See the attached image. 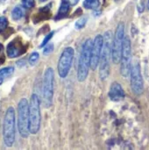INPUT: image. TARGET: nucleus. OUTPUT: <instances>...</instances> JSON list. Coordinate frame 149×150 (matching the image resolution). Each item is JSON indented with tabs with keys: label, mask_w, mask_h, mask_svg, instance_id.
I'll list each match as a JSON object with an SVG mask.
<instances>
[{
	"label": "nucleus",
	"mask_w": 149,
	"mask_h": 150,
	"mask_svg": "<svg viewBox=\"0 0 149 150\" xmlns=\"http://www.w3.org/2000/svg\"><path fill=\"white\" fill-rule=\"evenodd\" d=\"M108 96L112 101L120 102L125 99L126 93H125V91L123 90V87L120 83H119L118 82H113L110 86Z\"/></svg>",
	"instance_id": "nucleus-13"
},
{
	"label": "nucleus",
	"mask_w": 149,
	"mask_h": 150,
	"mask_svg": "<svg viewBox=\"0 0 149 150\" xmlns=\"http://www.w3.org/2000/svg\"><path fill=\"white\" fill-rule=\"evenodd\" d=\"M18 129L22 138H27L29 130V103L26 98H21L18 104Z\"/></svg>",
	"instance_id": "nucleus-6"
},
{
	"label": "nucleus",
	"mask_w": 149,
	"mask_h": 150,
	"mask_svg": "<svg viewBox=\"0 0 149 150\" xmlns=\"http://www.w3.org/2000/svg\"><path fill=\"white\" fill-rule=\"evenodd\" d=\"M103 45H104V36L101 34H97L93 40L92 50H91V69L93 70H96L99 66L100 58L103 50Z\"/></svg>",
	"instance_id": "nucleus-11"
},
{
	"label": "nucleus",
	"mask_w": 149,
	"mask_h": 150,
	"mask_svg": "<svg viewBox=\"0 0 149 150\" xmlns=\"http://www.w3.org/2000/svg\"><path fill=\"white\" fill-rule=\"evenodd\" d=\"M70 4L68 2V0H62L61 3V5L59 7L57 15L55 17V20H61L64 18H66L68 14L69 9H70Z\"/></svg>",
	"instance_id": "nucleus-14"
},
{
	"label": "nucleus",
	"mask_w": 149,
	"mask_h": 150,
	"mask_svg": "<svg viewBox=\"0 0 149 150\" xmlns=\"http://www.w3.org/2000/svg\"><path fill=\"white\" fill-rule=\"evenodd\" d=\"M68 2L69 3V4L71 6H74V5H76L79 2V0H68Z\"/></svg>",
	"instance_id": "nucleus-26"
},
{
	"label": "nucleus",
	"mask_w": 149,
	"mask_h": 150,
	"mask_svg": "<svg viewBox=\"0 0 149 150\" xmlns=\"http://www.w3.org/2000/svg\"><path fill=\"white\" fill-rule=\"evenodd\" d=\"M93 40L91 39H87L82 47V51L80 54V59L78 62L77 74L76 77L80 83L84 82L89 75L90 69L91 68V50H92Z\"/></svg>",
	"instance_id": "nucleus-2"
},
{
	"label": "nucleus",
	"mask_w": 149,
	"mask_h": 150,
	"mask_svg": "<svg viewBox=\"0 0 149 150\" xmlns=\"http://www.w3.org/2000/svg\"><path fill=\"white\" fill-rule=\"evenodd\" d=\"M112 53V34L111 31H106L104 34V45L99 62V78L105 81L110 76V62Z\"/></svg>",
	"instance_id": "nucleus-1"
},
{
	"label": "nucleus",
	"mask_w": 149,
	"mask_h": 150,
	"mask_svg": "<svg viewBox=\"0 0 149 150\" xmlns=\"http://www.w3.org/2000/svg\"><path fill=\"white\" fill-rule=\"evenodd\" d=\"M148 8L149 10V0H148Z\"/></svg>",
	"instance_id": "nucleus-32"
},
{
	"label": "nucleus",
	"mask_w": 149,
	"mask_h": 150,
	"mask_svg": "<svg viewBox=\"0 0 149 150\" xmlns=\"http://www.w3.org/2000/svg\"><path fill=\"white\" fill-rule=\"evenodd\" d=\"M24 16V10L21 6H15L11 11V17L14 20H19Z\"/></svg>",
	"instance_id": "nucleus-17"
},
{
	"label": "nucleus",
	"mask_w": 149,
	"mask_h": 150,
	"mask_svg": "<svg viewBox=\"0 0 149 150\" xmlns=\"http://www.w3.org/2000/svg\"><path fill=\"white\" fill-rule=\"evenodd\" d=\"M22 2V4L24 7L27 8V9H30V8H32L34 6V0H21Z\"/></svg>",
	"instance_id": "nucleus-24"
},
{
	"label": "nucleus",
	"mask_w": 149,
	"mask_h": 150,
	"mask_svg": "<svg viewBox=\"0 0 149 150\" xmlns=\"http://www.w3.org/2000/svg\"><path fill=\"white\" fill-rule=\"evenodd\" d=\"M3 48H4V46H3V45H2V44L0 43V52H1L2 50H3Z\"/></svg>",
	"instance_id": "nucleus-28"
},
{
	"label": "nucleus",
	"mask_w": 149,
	"mask_h": 150,
	"mask_svg": "<svg viewBox=\"0 0 149 150\" xmlns=\"http://www.w3.org/2000/svg\"><path fill=\"white\" fill-rule=\"evenodd\" d=\"M125 24L124 22L119 23L114 37L112 39V60L113 63L118 64L120 62L121 58V52L123 47V41L125 39Z\"/></svg>",
	"instance_id": "nucleus-7"
},
{
	"label": "nucleus",
	"mask_w": 149,
	"mask_h": 150,
	"mask_svg": "<svg viewBox=\"0 0 149 150\" xmlns=\"http://www.w3.org/2000/svg\"><path fill=\"white\" fill-rule=\"evenodd\" d=\"M3 80H4V78H0V84H2V83H3Z\"/></svg>",
	"instance_id": "nucleus-30"
},
{
	"label": "nucleus",
	"mask_w": 149,
	"mask_h": 150,
	"mask_svg": "<svg viewBox=\"0 0 149 150\" xmlns=\"http://www.w3.org/2000/svg\"><path fill=\"white\" fill-rule=\"evenodd\" d=\"M100 6V0H84L83 7L88 10H97Z\"/></svg>",
	"instance_id": "nucleus-16"
},
{
	"label": "nucleus",
	"mask_w": 149,
	"mask_h": 150,
	"mask_svg": "<svg viewBox=\"0 0 149 150\" xmlns=\"http://www.w3.org/2000/svg\"><path fill=\"white\" fill-rule=\"evenodd\" d=\"M39 58H40V54H39L37 52H33V53L30 55V57H29V59H28L29 64L32 65V66L35 65V64L37 63V62L39 61Z\"/></svg>",
	"instance_id": "nucleus-20"
},
{
	"label": "nucleus",
	"mask_w": 149,
	"mask_h": 150,
	"mask_svg": "<svg viewBox=\"0 0 149 150\" xmlns=\"http://www.w3.org/2000/svg\"><path fill=\"white\" fill-rule=\"evenodd\" d=\"M40 2H46L47 0H40Z\"/></svg>",
	"instance_id": "nucleus-33"
},
{
	"label": "nucleus",
	"mask_w": 149,
	"mask_h": 150,
	"mask_svg": "<svg viewBox=\"0 0 149 150\" xmlns=\"http://www.w3.org/2000/svg\"><path fill=\"white\" fill-rule=\"evenodd\" d=\"M0 1H4V0H0Z\"/></svg>",
	"instance_id": "nucleus-34"
},
{
	"label": "nucleus",
	"mask_w": 149,
	"mask_h": 150,
	"mask_svg": "<svg viewBox=\"0 0 149 150\" xmlns=\"http://www.w3.org/2000/svg\"><path fill=\"white\" fill-rule=\"evenodd\" d=\"M144 7H145V4H144V3H143V2H141V3L138 5V11H139V12H140V13L143 12V11H144Z\"/></svg>",
	"instance_id": "nucleus-25"
},
{
	"label": "nucleus",
	"mask_w": 149,
	"mask_h": 150,
	"mask_svg": "<svg viewBox=\"0 0 149 150\" xmlns=\"http://www.w3.org/2000/svg\"><path fill=\"white\" fill-rule=\"evenodd\" d=\"M54 87V71L53 68L48 67L43 76L42 81V99L46 108H50L53 105Z\"/></svg>",
	"instance_id": "nucleus-5"
},
{
	"label": "nucleus",
	"mask_w": 149,
	"mask_h": 150,
	"mask_svg": "<svg viewBox=\"0 0 149 150\" xmlns=\"http://www.w3.org/2000/svg\"><path fill=\"white\" fill-rule=\"evenodd\" d=\"M1 113H2V107H1V105H0V121H1Z\"/></svg>",
	"instance_id": "nucleus-29"
},
{
	"label": "nucleus",
	"mask_w": 149,
	"mask_h": 150,
	"mask_svg": "<svg viewBox=\"0 0 149 150\" xmlns=\"http://www.w3.org/2000/svg\"><path fill=\"white\" fill-rule=\"evenodd\" d=\"M8 26V20L5 17H0V33H2Z\"/></svg>",
	"instance_id": "nucleus-21"
},
{
	"label": "nucleus",
	"mask_w": 149,
	"mask_h": 150,
	"mask_svg": "<svg viewBox=\"0 0 149 150\" xmlns=\"http://www.w3.org/2000/svg\"><path fill=\"white\" fill-rule=\"evenodd\" d=\"M120 74L124 77L130 76L132 66V46L131 40L128 36H125L120 58Z\"/></svg>",
	"instance_id": "nucleus-9"
},
{
	"label": "nucleus",
	"mask_w": 149,
	"mask_h": 150,
	"mask_svg": "<svg viewBox=\"0 0 149 150\" xmlns=\"http://www.w3.org/2000/svg\"><path fill=\"white\" fill-rule=\"evenodd\" d=\"M130 82H131V89L133 92L140 96L144 91V81L141 74V68L139 61H135L132 62L131 71H130Z\"/></svg>",
	"instance_id": "nucleus-10"
},
{
	"label": "nucleus",
	"mask_w": 149,
	"mask_h": 150,
	"mask_svg": "<svg viewBox=\"0 0 149 150\" xmlns=\"http://www.w3.org/2000/svg\"><path fill=\"white\" fill-rule=\"evenodd\" d=\"M74 55L75 51L74 48L71 47H67L62 50L57 65L58 75L61 78H65L68 75L70 69L72 67Z\"/></svg>",
	"instance_id": "nucleus-8"
},
{
	"label": "nucleus",
	"mask_w": 149,
	"mask_h": 150,
	"mask_svg": "<svg viewBox=\"0 0 149 150\" xmlns=\"http://www.w3.org/2000/svg\"><path fill=\"white\" fill-rule=\"evenodd\" d=\"M27 50V47L23 43L21 38L17 37L10 41L6 47V54L9 58H17L24 54Z\"/></svg>",
	"instance_id": "nucleus-12"
},
{
	"label": "nucleus",
	"mask_w": 149,
	"mask_h": 150,
	"mask_svg": "<svg viewBox=\"0 0 149 150\" xmlns=\"http://www.w3.org/2000/svg\"><path fill=\"white\" fill-rule=\"evenodd\" d=\"M53 35H54V32H51V33H49L48 34H47V36L44 38V40H42L41 44L40 45V47H44L47 44H48L49 40H50L52 39V37H53Z\"/></svg>",
	"instance_id": "nucleus-23"
},
{
	"label": "nucleus",
	"mask_w": 149,
	"mask_h": 150,
	"mask_svg": "<svg viewBox=\"0 0 149 150\" xmlns=\"http://www.w3.org/2000/svg\"><path fill=\"white\" fill-rule=\"evenodd\" d=\"M14 72L13 67H5L0 69V78H4L6 76H9Z\"/></svg>",
	"instance_id": "nucleus-18"
},
{
	"label": "nucleus",
	"mask_w": 149,
	"mask_h": 150,
	"mask_svg": "<svg viewBox=\"0 0 149 150\" xmlns=\"http://www.w3.org/2000/svg\"><path fill=\"white\" fill-rule=\"evenodd\" d=\"M16 138V117L15 110L10 106L4 114L3 121V141L7 148L13 146Z\"/></svg>",
	"instance_id": "nucleus-3"
},
{
	"label": "nucleus",
	"mask_w": 149,
	"mask_h": 150,
	"mask_svg": "<svg viewBox=\"0 0 149 150\" xmlns=\"http://www.w3.org/2000/svg\"><path fill=\"white\" fill-rule=\"evenodd\" d=\"M50 8H51V4H48V5H47V6H45V7H43V8H41L40 10L38 15L36 16V18L38 19L37 22L41 21V20H46V19L49 18V17L51 15Z\"/></svg>",
	"instance_id": "nucleus-15"
},
{
	"label": "nucleus",
	"mask_w": 149,
	"mask_h": 150,
	"mask_svg": "<svg viewBox=\"0 0 149 150\" xmlns=\"http://www.w3.org/2000/svg\"><path fill=\"white\" fill-rule=\"evenodd\" d=\"M87 17H83V18H80L76 22V24H75V28L76 29V30H81V29H83L84 26H85V25H86V23H87Z\"/></svg>",
	"instance_id": "nucleus-19"
},
{
	"label": "nucleus",
	"mask_w": 149,
	"mask_h": 150,
	"mask_svg": "<svg viewBox=\"0 0 149 150\" xmlns=\"http://www.w3.org/2000/svg\"><path fill=\"white\" fill-rule=\"evenodd\" d=\"M41 123L40 115V101L37 94L31 96L29 103V130L30 134H36L40 131Z\"/></svg>",
	"instance_id": "nucleus-4"
},
{
	"label": "nucleus",
	"mask_w": 149,
	"mask_h": 150,
	"mask_svg": "<svg viewBox=\"0 0 149 150\" xmlns=\"http://www.w3.org/2000/svg\"><path fill=\"white\" fill-rule=\"evenodd\" d=\"M54 51V44L53 43H48L44 47L43 49V54L44 55H48Z\"/></svg>",
	"instance_id": "nucleus-22"
},
{
	"label": "nucleus",
	"mask_w": 149,
	"mask_h": 150,
	"mask_svg": "<svg viewBox=\"0 0 149 150\" xmlns=\"http://www.w3.org/2000/svg\"><path fill=\"white\" fill-rule=\"evenodd\" d=\"M116 3H119V2H120V1H122V0H114Z\"/></svg>",
	"instance_id": "nucleus-31"
},
{
	"label": "nucleus",
	"mask_w": 149,
	"mask_h": 150,
	"mask_svg": "<svg viewBox=\"0 0 149 150\" xmlns=\"http://www.w3.org/2000/svg\"><path fill=\"white\" fill-rule=\"evenodd\" d=\"M4 60H5V58H4V56H0V65L4 63Z\"/></svg>",
	"instance_id": "nucleus-27"
}]
</instances>
